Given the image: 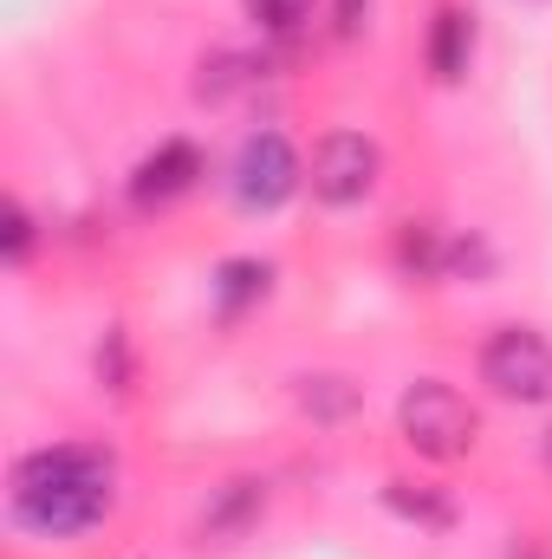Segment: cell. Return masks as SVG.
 Returning a JSON list of instances; mask_svg holds the SVG:
<instances>
[{
  "mask_svg": "<svg viewBox=\"0 0 552 559\" xmlns=\"http://www.w3.org/2000/svg\"><path fill=\"white\" fill-rule=\"evenodd\" d=\"M422 59H429V79L435 85H461L468 66H475V13L461 0H442L429 13V39H422Z\"/></svg>",
  "mask_w": 552,
  "mask_h": 559,
  "instance_id": "7",
  "label": "cell"
},
{
  "mask_svg": "<svg viewBox=\"0 0 552 559\" xmlns=\"http://www.w3.org/2000/svg\"><path fill=\"white\" fill-rule=\"evenodd\" d=\"M384 508L397 521L422 527V534H448L455 527V501L442 488H429V481H384Z\"/></svg>",
  "mask_w": 552,
  "mask_h": 559,
  "instance_id": "10",
  "label": "cell"
},
{
  "mask_svg": "<svg viewBox=\"0 0 552 559\" xmlns=\"http://www.w3.org/2000/svg\"><path fill=\"white\" fill-rule=\"evenodd\" d=\"M26 254H33V215H26V202H7V228H0V261H7V267H26Z\"/></svg>",
  "mask_w": 552,
  "mask_h": 559,
  "instance_id": "16",
  "label": "cell"
},
{
  "mask_svg": "<svg viewBox=\"0 0 552 559\" xmlns=\"http://www.w3.org/2000/svg\"><path fill=\"white\" fill-rule=\"evenodd\" d=\"M299 411L319 423H345L358 411V384L338 371H312V378H299Z\"/></svg>",
  "mask_w": 552,
  "mask_h": 559,
  "instance_id": "11",
  "label": "cell"
},
{
  "mask_svg": "<svg viewBox=\"0 0 552 559\" xmlns=\"http://www.w3.org/2000/svg\"><path fill=\"white\" fill-rule=\"evenodd\" d=\"M377 176H384L377 138H364V131H325V138L312 143V163H305L312 202H325V209H358V202H371Z\"/></svg>",
  "mask_w": 552,
  "mask_h": 559,
  "instance_id": "5",
  "label": "cell"
},
{
  "mask_svg": "<svg viewBox=\"0 0 552 559\" xmlns=\"http://www.w3.org/2000/svg\"><path fill=\"white\" fill-rule=\"evenodd\" d=\"M448 274H494V248L481 235H455L448 254H442V280Z\"/></svg>",
  "mask_w": 552,
  "mask_h": 559,
  "instance_id": "14",
  "label": "cell"
},
{
  "mask_svg": "<svg viewBox=\"0 0 552 559\" xmlns=\"http://www.w3.org/2000/svg\"><path fill=\"white\" fill-rule=\"evenodd\" d=\"M481 384L501 404H552V338L540 325H494L481 345Z\"/></svg>",
  "mask_w": 552,
  "mask_h": 559,
  "instance_id": "3",
  "label": "cell"
},
{
  "mask_svg": "<svg viewBox=\"0 0 552 559\" xmlns=\"http://www.w3.org/2000/svg\"><path fill=\"white\" fill-rule=\"evenodd\" d=\"M299 182H305V163H299V150L286 131H248L241 150H235V163H228V195L248 209V215H274L286 209L292 195H299Z\"/></svg>",
  "mask_w": 552,
  "mask_h": 559,
  "instance_id": "4",
  "label": "cell"
},
{
  "mask_svg": "<svg viewBox=\"0 0 552 559\" xmlns=\"http://www.w3.org/2000/svg\"><path fill=\"white\" fill-rule=\"evenodd\" d=\"M397 436L410 442L422 462H461L475 449V436H481V417H475V404L455 384L416 378L410 391L397 397Z\"/></svg>",
  "mask_w": 552,
  "mask_h": 559,
  "instance_id": "2",
  "label": "cell"
},
{
  "mask_svg": "<svg viewBox=\"0 0 552 559\" xmlns=\"http://www.w3.org/2000/svg\"><path fill=\"white\" fill-rule=\"evenodd\" d=\"M442 254H448V241L429 228V222H404V235H397V267L416 280H442Z\"/></svg>",
  "mask_w": 552,
  "mask_h": 559,
  "instance_id": "12",
  "label": "cell"
},
{
  "mask_svg": "<svg viewBox=\"0 0 552 559\" xmlns=\"http://www.w3.org/2000/svg\"><path fill=\"white\" fill-rule=\"evenodd\" d=\"M98 378H105L111 391H131V352H124V325H111V332H105V345H98Z\"/></svg>",
  "mask_w": 552,
  "mask_h": 559,
  "instance_id": "17",
  "label": "cell"
},
{
  "mask_svg": "<svg viewBox=\"0 0 552 559\" xmlns=\"http://www.w3.org/2000/svg\"><path fill=\"white\" fill-rule=\"evenodd\" d=\"M267 293H274V261H261V254H235V261L215 267V312L221 319H241Z\"/></svg>",
  "mask_w": 552,
  "mask_h": 559,
  "instance_id": "9",
  "label": "cell"
},
{
  "mask_svg": "<svg viewBox=\"0 0 552 559\" xmlns=\"http://www.w3.org/2000/svg\"><path fill=\"white\" fill-rule=\"evenodd\" d=\"M364 20H371V0H332V26H338L345 39H358Z\"/></svg>",
  "mask_w": 552,
  "mask_h": 559,
  "instance_id": "18",
  "label": "cell"
},
{
  "mask_svg": "<svg viewBox=\"0 0 552 559\" xmlns=\"http://www.w3.org/2000/svg\"><path fill=\"white\" fill-rule=\"evenodd\" d=\"M248 7V20L261 26V33H292L305 13H312V0H241Z\"/></svg>",
  "mask_w": 552,
  "mask_h": 559,
  "instance_id": "15",
  "label": "cell"
},
{
  "mask_svg": "<svg viewBox=\"0 0 552 559\" xmlns=\"http://www.w3.org/2000/svg\"><path fill=\"white\" fill-rule=\"evenodd\" d=\"M241 85H254V59H241V52H215V59H202L195 98L221 105V98H228V92H241Z\"/></svg>",
  "mask_w": 552,
  "mask_h": 559,
  "instance_id": "13",
  "label": "cell"
},
{
  "mask_svg": "<svg viewBox=\"0 0 552 559\" xmlns=\"http://www.w3.org/2000/svg\"><path fill=\"white\" fill-rule=\"evenodd\" d=\"M202 169H208V163H202V150L189 138H163L137 169H131L124 195H131V209H169V202H182V195L202 182Z\"/></svg>",
  "mask_w": 552,
  "mask_h": 559,
  "instance_id": "6",
  "label": "cell"
},
{
  "mask_svg": "<svg viewBox=\"0 0 552 559\" xmlns=\"http://www.w3.org/2000/svg\"><path fill=\"white\" fill-rule=\"evenodd\" d=\"M7 514L33 540H79L118 514V449L105 442H46L26 449L7 475Z\"/></svg>",
  "mask_w": 552,
  "mask_h": 559,
  "instance_id": "1",
  "label": "cell"
},
{
  "mask_svg": "<svg viewBox=\"0 0 552 559\" xmlns=\"http://www.w3.org/2000/svg\"><path fill=\"white\" fill-rule=\"evenodd\" d=\"M261 514H267V481H254V475H235V481H221V488H215V501L202 508V534H215V540H235V534H248Z\"/></svg>",
  "mask_w": 552,
  "mask_h": 559,
  "instance_id": "8",
  "label": "cell"
},
{
  "mask_svg": "<svg viewBox=\"0 0 552 559\" xmlns=\"http://www.w3.org/2000/svg\"><path fill=\"white\" fill-rule=\"evenodd\" d=\"M547 468H552V436H547Z\"/></svg>",
  "mask_w": 552,
  "mask_h": 559,
  "instance_id": "19",
  "label": "cell"
}]
</instances>
